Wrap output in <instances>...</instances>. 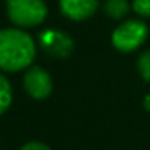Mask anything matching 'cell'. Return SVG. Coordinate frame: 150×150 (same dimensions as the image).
Returning a JSON list of instances; mask_svg holds the SVG:
<instances>
[{
  "label": "cell",
  "mask_w": 150,
  "mask_h": 150,
  "mask_svg": "<svg viewBox=\"0 0 150 150\" xmlns=\"http://www.w3.org/2000/svg\"><path fill=\"white\" fill-rule=\"evenodd\" d=\"M20 150H50V147L42 144V142H28Z\"/></svg>",
  "instance_id": "11"
},
{
  "label": "cell",
  "mask_w": 150,
  "mask_h": 150,
  "mask_svg": "<svg viewBox=\"0 0 150 150\" xmlns=\"http://www.w3.org/2000/svg\"><path fill=\"white\" fill-rule=\"evenodd\" d=\"M132 10L142 18H150V0H134Z\"/></svg>",
  "instance_id": "10"
},
{
  "label": "cell",
  "mask_w": 150,
  "mask_h": 150,
  "mask_svg": "<svg viewBox=\"0 0 150 150\" xmlns=\"http://www.w3.org/2000/svg\"><path fill=\"white\" fill-rule=\"evenodd\" d=\"M149 29L139 20H129L126 23L120 24L111 34V42L115 49L120 52H134L137 50L147 39Z\"/></svg>",
  "instance_id": "3"
},
{
  "label": "cell",
  "mask_w": 150,
  "mask_h": 150,
  "mask_svg": "<svg viewBox=\"0 0 150 150\" xmlns=\"http://www.w3.org/2000/svg\"><path fill=\"white\" fill-rule=\"evenodd\" d=\"M40 47L45 50L49 55L57 58H65L74 49L71 37L62 31H45L40 34Z\"/></svg>",
  "instance_id": "5"
},
{
  "label": "cell",
  "mask_w": 150,
  "mask_h": 150,
  "mask_svg": "<svg viewBox=\"0 0 150 150\" xmlns=\"http://www.w3.org/2000/svg\"><path fill=\"white\" fill-rule=\"evenodd\" d=\"M7 13L15 24L33 28L45 20L47 7L42 0H7Z\"/></svg>",
  "instance_id": "2"
},
{
  "label": "cell",
  "mask_w": 150,
  "mask_h": 150,
  "mask_svg": "<svg viewBox=\"0 0 150 150\" xmlns=\"http://www.w3.org/2000/svg\"><path fill=\"white\" fill-rule=\"evenodd\" d=\"M144 108L150 111V94L145 95V98H144Z\"/></svg>",
  "instance_id": "12"
},
{
  "label": "cell",
  "mask_w": 150,
  "mask_h": 150,
  "mask_svg": "<svg viewBox=\"0 0 150 150\" xmlns=\"http://www.w3.org/2000/svg\"><path fill=\"white\" fill-rule=\"evenodd\" d=\"M129 2L127 0H107L103 5L105 13L113 20H121L129 13Z\"/></svg>",
  "instance_id": "7"
},
{
  "label": "cell",
  "mask_w": 150,
  "mask_h": 150,
  "mask_svg": "<svg viewBox=\"0 0 150 150\" xmlns=\"http://www.w3.org/2000/svg\"><path fill=\"white\" fill-rule=\"evenodd\" d=\"M11 103V86L4 74H0V115L5 113Z\"/></svg>",
  "instance_id": "8"
},
{
  "label": "cell",
  "mask_w": 150,
  "mask_h": 150,
  "mask_svg": "<svg viewBox=\"0 0 150 150\" xmlns=\"http://www.w3.org/2000/svg\"><path fill=\"white\" fill-rule=\"evenodd\" d=\"M24 89L33 98H45L52 92V78L40 66H33L24 74Z\"/></svg>",
  "instance_id": "4"
},
{
  "label": "cell",
  "mask_w": 150,
  "mask_h": 150,
  "mask_svg": "<svg viewBox=\"0 0 150 150\" xmlns=\"http://www.w3.org/2000/svg\"><path fill=\"white\" fill-rule=\"evenodd\" d=\"M36 58V45L29 34L21 29L0 31V68L20 71L28 68Z\"/></svg>",
  "instance_id": "1"
},
{
  "label": "cell",
  "mask_w": 150,
  "mask_h": 150,
  "mask_svg": "<svg viewBox=\"0 0 150 150\" xmlns=\"http://www.w3.org/2000/svg\"><path fill=\"white\" fill-rule=\"evenodd\" d=\"M62 13L74 21L91 18L98 8V0H60Z\"/></svg>",
  "instance_id": "6"
},
{
  "label": "cell",
  "mask_w": 150,
  "mask_h": 150,
  "mask_svg": "<svg viewBox=\"0 0 150 150\" xmlns=\"http://www.w3.org/2000/svg\"><path fill=\"white\" fill-rule=\"evenodd\" d=\"M137 69H139L140 78L145 82H150V50L140 53L139 60H137Z\"/></svg>",
  "instance_id": "9"
}]
</instances>
